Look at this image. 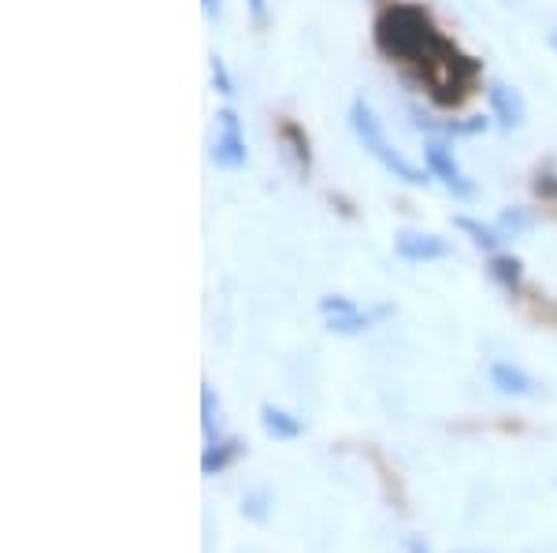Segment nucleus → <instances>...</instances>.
Listing matches in <instances>:
<instances>
[{"instance_id":"nucleus-19","label":"nucleus","mask_w":557,"mask_h":553,"mask_svg":"<svg viewBox=\"0 0 557 553\" xmlns=\"http://www.w3.org/2000/svg\"><path fill=\"white\" fill-rule=\"evenodd\" d=\"M535 193H539V198H557V175H543V172H539Z\"/></svg>"},{"instance_id":"nucleus-5","label":"nucleus","mask_w":557,"mask_h":553,"mask_svg":"<svg viewBox=\"0 0 557 553\" xmlns=\"http://www.w3.org/2000/svg\"><path fill=\"white\" fill-rule=\"evenodd\" d=\"M394 249H398L401 261H412V264H431V261H446L454 253V246L446 238L431 235V230H401L394 238Z\"/></svg>"},{"instance_id":"nucleus-11","label":"nucleus","mask_w":557,"mask_h":553,"mask_svg":"<svg viewBox=\"0 0 557 553\" xmlns=\"http://www.w3.org/2000/svg\"><path fill=\"white\" fill-rule=\"evenodd\" d=\"M454 227L465 230V235H469L480 249H487V253H498V246L506 242V235H502L498 227H491V223H480V219H472V216H454Z\"/></svg>"},{"instance_id":"nucleus-9","label":"nucleus","mask_w":557,"mask_h":553,"mask_svg":"<svg viewBox=\"0 0 557 553\" xmlns=\"http://www.w3.org/2000/svg\"><path fill=\"white\" fill-rule=\"evenodd\" d=\"M242 450H246V442L242 439H212L209 450H205V457H201V472L205 476H215V472H223L235 457H242Z\"/></svg>"},{"instance_id":"nucleus-14","label":"nucleus","mask_w":557,"mask_h":553,"mask_svg":"<svg viewBox=\"0 0 557 553\" xmlns=\"http://www.w3.org/2000/svg\"><path fill=\"white\" fill-rule=\"evenodd\" d=\"M494 227H498L506 238H520V235H528V230L535 227V212L532 209H506Z\"/></svg>"},{"instance_id":"nucleus-3","label":"nucleus","mask_w":557,"mask_h":553,"mask_svg":"<svg viewBox=\"0 0 557 553\" xmlns=\"http://www.w3.org/2000/svg\"><path fill=\"white\" fill-rule=\"evenodd\" d=\"M424 164H428V175L438 178V183H443L454 198H461V201L475 198V183L465 175V167L457 164L454 146L446 138H431L428 141V146H424Z\"/></svg>"},{"instance_id":"nucleus-4","label":"nucleus","mask_w":557,"mask_h":553,"mask_svg":"<svg viewBox=\"0 0 557 553\" xmlns=\"http://www.w3.org/2000/svg\"><path fill=\"white\" fill-rule=\"evenodd\" d=\"M249 160V146H246V130H242V120L235 109H223L215 115V138H212V164L223 167V172H238Z\"/></svg>"},{"instance_id":"nucleus-24","label":"nucleus","mask_w":557,"mask_h":553,"mask_svg":"<svg viewBox=\"0 0 557 553\" xmlns=\"http://www.w3.org/2000/svg\"><path fill=\"white\" fill-rule=\"evenodd\" d=\"M550 45H554V49H557V30H550Z\"/></svg>"},{"instance_id":"nucleus-23","label":"nucleus","mask_w":557,"mask_h":553,"mask_svg":"<svg viewBox=\"0 0 557 553\" xmlns=\"http://www.w3.org/2000/svg\"><path fill=\"white\" fill-rule=\"evenodd\" d=\"M412 553H428L424 546H420V542H412Z\"/></svg>"},{"instance_id":"nucleus-6","label":"nucleus","mask_w":557,"mask_h":553,"mask_svg":"<svg viewBox=\"0 0 557 553\" xmlns=\"http://www.w3.org/2000/svg\"><path fill=\"white\" fill-rule=\"evenodd\" d=\"M487 104H491V120L498 123L502 130L524 127L528 104H524V97H520V89L506 86V83H491L487 86Z\"/></svg>"},{"instance_id":"nucleus-16","label":"nucleus","mask_w":557,"mask_h":553,"mask_svg":"<svg viewBox=\"0 0 557 553\" xmlns=\"http://www.w3.org/2000/svg\"><path fill=\"white\" fill-rule=\"evenodd\" d=\"M215 420H220V398H215V390L205 382L201 387V427H205V435H209V442L215 439Z\"/></svg>"},{"instance_id":"nucleus-15","label":"nucleus","mask_w":557,"mask_h":553,"mask_svg":"<svg viewBox=\"0 0 557 553\" xmlns=\"http://www.w3.org/2000/svg\"><path fill=\"white\" fill-rule=\"evenodd\" d=\"M327 327L335 335H361L372 327V316H368L364 309H354V312H346V316H327Z\"/></svg>"},{"instance_id":"nucleus-17","label":"nucleus","mask_w":557,"mask_h":553,"mask_svg":"<svg viewBox=\"0 0 557 553\" xmlns=\"http://www.w3.org/2000/svg\"><path fill=\"white\" fill-rule=\"evenodd\" d=\"M209 67H212V86L220 89L223 97H231L235 93V83H231V71H227V64H223V56H209Z\"/></svg>"},{"instance_id":"nucleus-7","label":"nucleus","mask_w":557,"mask_h":553,"mask_svg":"<svg viewBox=\"0 0 557 553\" xmlns=\"http://www.w3.org/2000/svg\"><path fill=\"white\" fill-rule=\"evenodd\" d=\"M491 387L498 390V394H509V398H532V394H539L535 379L528 376V372L513 368V364H506V361H498L491 368Z\"/></svg>"},{"instance_id":"nucleus-18","label":"nucleus","mask_w":557,"mask_h":553,"mask_svg":"<svg viewBox=\"0 0 557 553\" xmlns=\"http://www.w3.org/2000/svg\"><path fill=\"white\" fill-rule=\"evenodd\" d=\"M357 305L349 298H338V293H331V298H320V312L323 316H346V312H354Z\"/></svg>"},{"instance_id":"nucleus-8","label":"nucleus","mask_w":557,"mask_h":553,"mask_svg":"<svg viewBox=\"0 0 557 553\" xmlns=\"http://www.w3.org/2000/svg\"><path fill=\"white\" fill-rule=\"evenodd\" d=\"M487 272H491V279L498 282L502 290H509V293H517L520 282H524V261L513 256V253H494Z\"/></svg>"},{"instance_id":"nucleus-21","label":"nucleus","mask_w":557,"mask_h":553,"mask_svg":"<svg viewBox=\"0 0 557 553\" xmlns=\"http://www.w3.org/2000/svg\"><path fill=\"white\" fill-rule=\"evenodd\" d=\"M246 4H249V15H253V23L264 26L268 23V0H246Z\"/></svg>"},{"instance_id":"nucleus-22","label":"nucleus","mask_w":557,"mask_h":553,"mask_svg":"<svg viewBox=\"0 0 557 553\" xmlns=\"http://www.w3.org/2000/svg\"><path fill=\"white\" fill-rule=\"evenodd\" d=\"M201 8H205V15H220V8H223V0H201Z\"/></svg>"},{"instance_id":"nucleus-13","label":"nucleus","mask_w":557,"mask_h":553,"mask_svg":"<svg viewBox=\"0 0 557 553\" xmlns=\"http://www.w3.org/2000/svg\"><path fill=\"white\" fill-rule=\"evenodd\" d=\"M417 127L420 130H431V134H438V138H454V134H480V130H487V120L483 115H472V120H446V123H431V120H420L417 115Z\"/></svg>"},{"instance_id":"nucleus-12","label":"nucleus","mask_w":557,"mask_h":553,"mask_svg":"<svg viewBox=\"0 0 557 553\" xmlns=\"http://www.w3.org/2000/svg\"><path fill=\"white\" fill-rule=\"evenodd\" d=\"M260 424H264V431L272 435V439H298V435H301L298 416H290L286 409H275V405L260 409Z\"/></svg>"},{"instance_id":"nucleus-10","label":"nucleus","mask_w":557,"mask_h":553,"mask_svg":"<svg viewBox=\"0 0 557 553\" xmlns=\"http://www.w3.org/2000/svg\"><path fill=\"white\" fill-rule=\"evenodd\" d=\"M278 141H283L286 153L294 156V164H298V172H309V164H312V153H309V134H305L294 120H283V123H278Z\"/></svg>"},{"instance_id":"nucleus-1","label":"nucleus","mask_w":557,"mask_h":553,"mask_svg":"<svg viewBox=\"0 0 557 553\" xmlns=\"http://www.w3.org/2000/svg\"><path fill=\"white\" fill-rule=\"evenodd\" d=\"M372 38H375V49H380L386 60H398V64H406L412 71L431 64V60L450 45V38L438 34V26L428 15L424 4L383 8V12L375 15Z\"/></svg>"},{"instance_id":"nucleus-2","label":"nucleus","mask_w":557,"mask_h":553,"mask_svg":"<svg viewBox=\"0 0 557 553\" xmlns=\"http://www.w3.org/2000/svg\"><path fill=\"white\" fill-rule=\"evenodd\" d=\"M349 127H354V134H357V141H361L364 153L372 156L375 164L383 167V172H391L394 178H398V183H406V186H424L428 183L424 167H417L412 160H406V156L398 153V149L391 146V138H386L380 115H375V109L364 101V97H357V101L349 104Z\"/></svg>"},{"instance_id":"nucleus-20","label":"nucleus","mask_w":557,"mask_h":553,"mask_svg":"<svg viewBox=\"0 0 557 553\" xmlns=\"http://www.w3.org/2000/svg\"><path fill=\"white\" fill-rule=\"evenodd\" d=\"M242 513H249L253 520H264L268 510H264V494H253L249 502H242Z\"/></svg>"}]
</instances>
